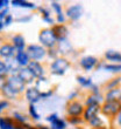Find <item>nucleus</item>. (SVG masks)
Segmentation results:
<instances>
[{
	"label": "nucleus",
	"mask_w": 121,
	"mask_h": 129,
	"mask_svg": "<svg viewBox=\"0 0 121 129\" xmlns=\"http://www.w3.org/2000/svg\"><path fill=\"white\" fill-rule=\"evenodd\" d=\"M65 127H66V122L60 117L51 122V129H65Z\"/></svg>",
	"instance_id": "obj_26"
},
{
	"label": "nucleus",
	"mask_w": 121,
	"mask_h": 129,
	"mask_svg": "<svg viewBox=\"0 0 121 129\" xmlns=\"http://www.w3.org/2000/svg\"><path fill=\"white\" fill-rule=\"evenodd\" d=\"M65 14H66V17L72 21H77L79 18L82 17V14H83V6L77 4V5H71L66 8L65 11Z\"/></svg>",
	"instance_id": "obj_8"
},
{
	"label": "nucleus",
	"mask_w": 121,
	"mask_h": 129,
	"mask_svg": "<svg viewBox=\"0 0 121 129\" xmlns=\"http://www.w3.org/2000/svg\"><path fill=\"white\" fill-rule=\"evenodd\" d=\"M52 32H54L55 37L57 39L58 42H63L65 39L68 38V34H69V31H68V27L65 25H54L52 27H51Z\"/></svg>",
	"instance_id": "obj_9"
},
{
	"label": "nucleus",
	"mask_w": 121,
	"mask_h": 129,
	"mask_svg": "<svg viewBox=\"0 0 121 129\" xmlns=\"http://www.w3.org/2000/svg\"><path fill=\"white\" fill-rule=\"evenodd\" d=\"M91 105H100V95H93L91 94L90 96H88L86 101H85V107Z\"/></svg>",
	"instance_id": "obj_27"
},
{
	"label": "nucleus",
	"mask_w": 121,
	"mask_h": 129,
	"mask_svg": "<svg viewBox=\"0 0 121 129\" xmlns=\"http://www.w3.org/2000/svg\"><path fill=\"white\" fill-rule=\"evenodd\" d=\"M16 75L24 82V83H26V85H27V83H32V82L36 79L28 67H21L20 69H19V72H18Z\"/></svg>",
	"instance_id": "obj_13"
},
{
	"label": "nucleus",
	"mask_w": 121,
	"mask_h": 129,
	"mask_svg": "<svg viewBox=\"0 0 121 129\" xmlns=\"http://www.w3.org/2000/svg\"><path fill=\"white\" fill-rule=\"evenodd\" d=\"M15 61L18 62V64L20 67H27L30 62V58L27 52L19 51L16 52V55H15Z\"/></svg>",
	"instance_id": "obj_15"
},
{
	"label": "nucleus",
	"mask_w": 121,
	"mask_h": 129,
	"mask_svg": "<svg viewBox=\"0 0 121 129\" xmlns=\"http://www.w3.org/2000/svg\"><path fill=\"white\" fill-rule=\"evenodd\" d=\"M2 27H4V24H2V21H0V31L2 29Z\"/></svg>",
	"instance_id": "obj_43"
},
{
	"label": "nucleus",
	"mask_w": 121,
	"mask_h": 129,
	"mask_svg": "<svg viewBox=\"0 0 121 129\" xmlns=\"http://www.w3.org/2000/svg\"><path fill=\"white\" fill-rule=\"evenodd\" d=\"M51 7L54 8L55 12H56V14H57V21H58V24L63 25L64 21H65V18H64L63 12H62V6H60L58 3H56V1H52V3H51Z\"/></svg>",
	"instance_id": "obj_21"
},
{
	"label": "nucleus",
	"mask_w": 121,
	"mask_h": 129,
	"mask_svg": "<svg viewBox=\"0 0 121 129\" xmlns=\"http://www.w3.org/2000/svg\"><path fill=\"white\" fill-rule=\"evenodd\" d=\"M12 5L15 7H24V8H36L35 4L28 3V1H22V0H13Z\"/></svg>",
	"instance_id": "obj_23"
},
{
	"label": "nucleus",
	"mask_w": 121,
	"mask_h": 129,
	"mask_svg": "<svg viewBox=\"0 0 121 129\" xmlns=\"http://www.w3.org/2000/svg\"><path fill=\"white\" fill-rule=\"evenodd\" d=\"M12 42H13V46L15 47L18 52L19 51H24V48L26 47V42H24V38L21 35V34H16L12 38Z\"/></svg>",
	"instance_id": "obj_18"
},
{
	"label": "nucleus",
	"mask_w": 121,
	"mask_h": 129,
	"mask_svg": "<svg viewBox=\"0 0 121 129\" xmlns=\"http://www.w3.org/2000/svg\"><path fill=\"white\" fill-rule=\"evenodd\" d=\"M84 109H85V107L79 101H77V100L69 101V103L66 106L68 115L72 116V117H80V116H83Z\"/></svg>",
	"instance_id": "obj_4"
},
{
	"label": "nucleus",
	"mask_w": 121,
	"mask_h": 129,
	"mask_svg": "<svg viewBox=\"0 0 121 129\" xmlns=\"http://www.w3.org/2000/svg\"><path fill=\"white\" fill-rule=\"evenodd\" d=\"M105 59H107L108 61H113L115 63L121 62V53L118 51H107L105 53Z\"/></svg>",
	"instance_id": "obj_19"
},
{
	"label": "nucleus",
	"mask_w": 121,
	"mask_h": 129,
	"mask_svg": "<svg viewBox=\"0 0 121 129\" xmlns=\"http://www.w3.org/2000/svg\"><path fill=\"white\" fill-rule=\"evenodd\" d=\"M38 10H40V12L42 13L43 20H44V21H47L48 24H51L52 26H54V19H52V18H50V12H49L48 10H46L44 7H40Z\"/></svg>",
	"instance_id": "obj_28"
},
{
	"label": "nucleus",
	"mask_w": 121,
	"mask_h": 129,
	"mask_svg": "<svg viewBox=\"0 0 121 129\" xmlns=\"http://www.w3.org/2000/svg\"><path fill=\"white\" fill-rule=\"evenodd\" d=\"M1 93L4 94V96H5V98L10 99V100H12V99H16L18 96L20 95V94H19L16 90H14V89L12 88L10 85L5 86V87L2 88V90H1Z\"/></svg>",
	"instance_id": "obj_20"
},
{
	"label": "nucleus",
	"mask_w": 121,
	"mask_h": 129,
	"mask_svg": "<svg viewBox=\"0 0 121 129\" xmlns=\"http://www.w3.org/2000/svg\"><path fill=\"white\" fill-rule=\"evenodd\" d=\"M38 39H40V42L42 44L44 48H54L57 44V39L55 37L54 32L51 28H43L41 29L40 34H38Z\"/></svg>",
	"instance_id": "obj_2"
},
{
	"label": "nucleus",
	"mask_w": 121,
	"mask_h": 129,
	"mask_svg": "<svg viewBox=\"0 0 121 129\" xmlns=\"http://www.w3.org/2000/svg\"><path fill=\"white\" fill-rule=\"evenodd\" d=\"M13 119L16 121V122L19 123H26V117H24V115H21V114H19V113H14V115H13Z\"/></svg>",
	"instance_id": "obj_32"
},
{
	"label": "nucleus",
	"mask_w": 121,
	"mask_h": 129,
	"mask_svg": "<svg viewBox=\"0 0 121 129\" xmlns=\"http://www.w3.org/2000/svg\"><path fill=\"white\" fill-rule=\"evenodd\" d=\"M115 119H116V124H118V126H119V127H120V128H121V112L119 113V115L116 116Z\"/></svg>",
	"instance_id": "obj_41"
},
{
	"label": "nucleus",
	"mask_w": 121,
	"mask_h": 129,
	"mask_svg": "<svg viewBox=\"0 0 121 129\" xmlns=\"http://www.w3.org/2000/svg\"><path fill=\"white\" fill-rule=\"evenodd\" d=\"M94 129H107L106 127H99V128H94Z\"/></svg>",
	"instance_id": "obj_44"
},
{
	"label": "nucleus",
	"mask_w": 121,
	"mask_h": 129,
	"mask_svg": "<svg viewBox=\"0 0 121 129\" xmlns=\"http://www.w3.org/2000/svg\"><path fill=\"white\" fill-rule=\"evenodd\" d=\"M100 106L101 105H91V106H86L83 113V120L85 122H90L92 119H94L96 116L99 115L100 113Z\"/></svg>",
	"instance_id": "obj_7"
},
{
	"label": "nucleus",
	"mask_w": 121,
	"mask_h": 129,
	"mask_svg": "<svg viewBox=\"0 0 121 129\" xmlns=\"http://www.w3.org/2000/svg\"><path fill=\"white\" fill-rule=\"evenodd\" d=\"M7 85H10L14 90H16L19 94L26 92V83L21 80L16 74L15 75H10L7 78Z\"/></svg>",
	"instance_id": "obj_6"
},
{
	"label": "nucleus",
	"mask_w": 121,
	"mask_h": 129,
	"mask_svg": "<svg viewBox=\"0 0 121 129\" xmlns=\"http://www.w3.org/2000/svg\"><path fill=\"white\" fill-rule=\"evenodd\" d=\"M29 114H30V116H32L34 120H38V119H40V115L36 113V109H35L34 105H29Z\"/></svg>",
	"instance_id": "obj_31"
},
{
	"label": "nucleus",
	"mask_w": 121,
	"mask_h": 129,
	"mask_svg": "<svg viewBox=\"0 0 121 129\" xmlns=\"http://www.w3.org/2000/svg\"><path fill=\"white\" fill-rule=\"evenodd\" d=\"M52 94V90H49L47 93H41V99H46V98H49V96Z\"/></svg>",
	"instance_id": "obj_39"
},
{
	"label": "nucleus",
	"mask_w": 121,
	"mask_h": 129,
	"mask_svg": "<svg viewBox=\"0 0 121 129\" xmlns=\"http://www.w3.org/2000/svg\"><path fill=\"white\" fill-rule=\"evenodd\" d=\"M27 67L29 68L30 72L33 73V75H34V76H35L36 79L43 78L44 68L42 67V64H41L40 62H37V61H30L29 64H28Z\"/></svg>",
	"instance_id": "obj_14"
},
{
	"label": "nucleus",
	"mask_w": 121,
	"mask_h": 129,
	"mask_svg": "<svg viewBox=\"0 0 121 129\" xmlns=\"http://www.w3.org/2000/svg\"><path fill=\"white\" fill-rule=\"evenodd\" d=\"M68 121H69L70 124H72V126H77V124H80L84 120H83V117H72V116H69Z\"/></svg>",
	"instance_id": "obj_30"
},
{
	"label": "nucleus",
	"mask_w": 121,
	"mask_h": 129,
	"mask_svg": "<svg viewBox=\"0 0 121 129\" xmlns=\"http://www.w3.org/2000/svg\"><path fill=\"white\" fill-rule=\"evenodd\" d=\"M21 123L16 122L13 117L5 116L0 117V129H21Z\"/></svg>",
	"instance_id": "obj_10"
},
{
	"label": "nucleus",
	"mask_w": 121,
	"mask_h": 129,
	"mask_svg": "<svg viewBox=\"0 0 121 129\" xmlns=\"http://www.w3.org/2000/svg\"><path fill=\"white\" fill-rule=\"evenodd\" d=\"M24 95H26V99L30 102V105H34L35 102L41 100V92L36 88V87L27 88L26 92H24Z\"/></svg>",
	"instance_id": "obj_12"
},
{
	"label": "nucleus",
	"mask_w": 121,
	"mask_h": 129,
	"mask_svg": "<svg viewBox=\"0 0 121 129\" xmlns=\"http://www.w3.org/2000/svg\"><path fill=\"white\" fill-rule=\"evenodd\" d=\"M120 100H121V88L120 87L106 92L105 101H120Z\"/></svg>",
	"instance_id": "obj_17"
},
{
	"label": "nucleus",
	"mask_w": 121,
	"mask_h": 129,
	"mask_svg": "<svg viewBox=\"0 0 121 129\" xmlns=\"http://www.w3.org/2000/svg\"><path fill=\"white\" fill-rule=\"evenodd\" d=\"M91 92H92L93 95H99V87H97L96 85H93L92 87H91Z\"/></svg>",
	"instance_id": "obj_37"
},
{
	"label": "nucleus",
	"mask_w": 121,
	"mask_h": 129,
	"mask_svg": "<svg viewBox=\"0 0 121 129\" xmlns=\"http://www.w3.org/2000/svg\"><path fill=\"white\" fill-rule=\"evenodd\" d=\"M88 124H90L93 129L94 128H99V127H104V122H102V120L99 117V115L96 116L94 119L91 120L90 122H88Z\"/></svg>",
	"instance_id": "obj_29"
},
{
	"label": "nucleus",
	"mask_w": 121,
	"mask_h": 129,
	"mask_svg": "<svg viewBox=\"0 0 121 129\" xmlns=\"http://www.w3.org/2000/svg\"><path fill=\"white\" fill-rule=\"evenodd\" d=\"M8 105H10V103H8V101H6V100L0 101V113L2 112L5 108H7V107H8Z\"/></svg>",
	"instance_id": "obj_36"
},
{
	"label": "nucleus",
	"mask_w": 121,
	"mask_h": 129,
	"mask_svg": "<svg viewBox=\"0 0 121 129\" xmlns=\"http://www.w3.org/2000/svg\"><path fill=\"white\" fill-rule=\"evenodd\" d=\"M15 52V47L10 44H4L0 46V56L5 59H8L14 55Z\"/></svg>",
	"instance_id": "obj_16"
},
{
	"label": "nucleus",
	"mask_w": 121,
	"mask_h": 129,
	"mask_svg": "<svg viewBox=\"0 0 121 129\" xmlns=\"http://www.w3.org/2000/svg\"><path fill=\"white\" fill-rule=\"evenodd\" d=\"M121 112V101H104L100 106V113L107 117H116Z\"/></svg>",
	"instance_id": "obj_1"
},
{
	"label": "nucleus",
	"mask_w": 121,
	"mask_h": 129,
	"mask_svg": "<svg viewBox=\"0 0 121 129\" xmlns=\"http://www.w3.org/2000/svg\"><path fill=\"white\" fill-rule=\"evenodd\" d=\"M7 4H8V1H7V0H0V8H1V7H6L7 6Z\"/></svg>",
	"instance_id": "obj_42"
},
{
	"label": "nucleus",
	"mask_w": 121,
	"mask_h": 129,
	"mask_svg": "<svg viewBox=\"0 0 121 129\" xmlns=\"http://www.w3.org/2000/svg\"><path fill=\"white\" fill-rule=\"evenodd\" d=\"M8 67H7V64L5 63L4 61L0 60V75H6L8 73Z\"/></svg>",
	"instance_id": "obj_33"
},
{
	"label": "nucleus",
	"mask_w": 121,
	"mask_h": 129,
	"mask_svg": "<svg viewBox=\"0 0 121 129\" xmlns=\"http://www.w3.org/2000/svg\"><path fill=\"white\" fill-rule=\"evenodd\" d=\"M29 55V58L33 60V61H37V60H41L42 58L46 56L47 54V51L43 46H38V45H29L27 46V51H26Z\"/></svg>",
	"instance_id": "obj_5"
},
{
	"label": "nucleus",
	"mask_w": 121,
	"mask_h": 129,
	"mask_svg": "<svg viewBox=\"0 0 121 129\" xmlns=\"http://www.w3.org/2000/svg\"><path fill=\"white\" fill-rule=\"evenodd\" d=\"M120 83H121V78L118 76V78H114V79H112L111 81H108L106 83V86H105V88H106V90H111V89L118 88Z\"/></svg>",
	"instance_id": "obj_24"
},
{
	"label": "nucleus",
	"mask_w": 121,
	"mask_h": 129,
	"mask_svg": "<svg viewBox=\"0 0 121 129\" xmlns=\"http://www.w3.org/2000/svg\"><path fill=\"white\" fill-rule=\"evenodd\" d=\"M57 117H58V116H57V114H51V115H49V116H48V117H47V120H48V121H49V122H52V121H54V120H56V119H57Z\"/></svg>",
	"instance_id": "obj_38"
},
{
	"label": "nucleus",
	"mask_w": 121,
	"mask_h": 129,
	"mask_svg": "<svg viewBox=\"0 0 121 129\" xmlns=\"http://www.w3.org/2000/svg\"><path fill=\"white\" fill-rule=\"evenodd\" d=\"M70 67V62L65 58H57L55 59L54 62L51 63L50 69L51 73L55 75H63L68 68Z\"/></svg>",
	"instance_id": "obj_3"
},
{
	"label": "nucleus",
	"mask_w": 121,
	"mask_h": 129,
	"mask_svg": "<svg viewBox=\"0 0 121 129\" xmlns=\"http://www.w3.org/2000/svg\"><path fill=\"white\" fill-rule=\"evenodd\" d=\"M10 21H12V15L8 14L6 17V19H5V26H8V25L10 24Z\"/></svg>",
	"instance_id": "obj_40"
},
{
	"label": "nucleus",
	"mask_w": 121,
	"mask_h": 129,
	"mask_svg": "<svg viewBox=\"0 0 121 129\" xmlns=\"http://www.w3.org/2000/svg\"><path fill=\"white\" fill-rule=\"evenodd\" d=\"M77 81L78 83L84 87V88H91L93 83H92V80L90 78H85V76H77Z\"/></svg>",
	"instance_id": "obj_25"
},
{
	"label": "nucleus",
	"mask_w": 121,
	"mask_h": 129,
	"mask_svg": "<svg viewBox=\"0 0 121 129\" xmlns=\"http://www.w3.org/2000/svg\"><path fill=\"white\" fill-rule=\"evenodd\" d=\"M7 85V78L6 75H0V90H2V88Z\"/></svg>",
	"instance_id": "obj_34"
},
{
	"label": "nucleus",
	"mask_w": 121,
	"mask_h": 129,
	"mask_svg": "<svg viewBox=\"0 0 121 129\" xmlns=\"http://www.w3.org/2000/svg\"><path fill=\"white\" fill-rule=\"evenodd\" d=\"M102 68L105 71L111 72V73H120L121 63H105L102 64Z\"/></svg>",
	"instance_id": "obj_22"
},
{
	"label": "nucleus",
	"mask_w": 121,
	"mask_h": 129,
	"mask_svg": "<svg viewBox=\"0 0 121 129\" xmlns=\"http://www.w3.org/2000/svg\"><path fill=\"white\" fill-rule=\"evenodd\" d=\"M8 8H5V10H2L1 11V12H0V21H2V20H5V19H6V17L7 15H8Z\"/></svg>",
	"instance_id": "obj_35"
},
{
	"label": "nucleus",
	"mask_w": 121,
	"mask_h": 129,
	"mask_svg": "<svg viewBox=\"0 0 121 129\" xmlns=\"http://www.w3.org/2000/svg\"><path fill=\"white\" fill-rule=\"evenodd\" d=\"M79 64H80V67L83 68L84 71L88 72V71H91V69H93L98 64V59L92 56V55H88V56H84V58L80 59Z\"/></svg>",
	"instance_id": "obj_11"
}]
</instances>
